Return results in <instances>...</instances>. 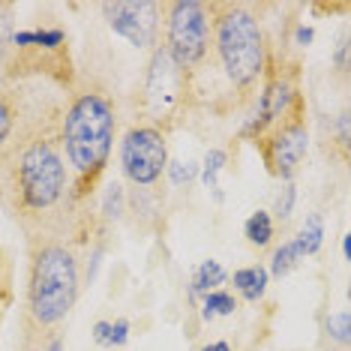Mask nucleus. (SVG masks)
Instances as JSON below:
<instances>
[{
    "label": "nucleus",
    "instance_id": "39448f33",
    "mask_svg": "<svg viewBox=\"0 0 351 351\" xmlns=\"http://www.w3.org/2000/svg\"><path fill=\"white\" fill-rule=\"evenodd\" d=\"M138 93H141V114H145V121L165 132V126L178 123L183 108L193 102V75L162 45H156L150 51Z\"/></svg>",
    "mask_w": 351,
    "mask_h": 351
},
{
    "label": "nucleus",
    "instance_id": "a211bd4d",
    "mask_svg": "<svg viewBox=\"0 0 351 351\" xmlns=\"http://www.w3.org/2000/svg\"><path fill=\"white\" fill-rule=\"evenodd\" d=\"M15 123H19V108H15V99L10 97V93L0 90V156H3L6 147L12 145Z\"/></svg>",
    "mask_w": 351,
    "mask_h": 351
},
{
    "label": "nucleus",
    "instance_id": "20e7f679",
    "mask_svg": "<svg viewBox=\"0 0 351 351\" xmlns=\"http://www.w3.org/2000/svg\"><path fill=\"white\" fill-rule=\"evenodd\" d=\"M82 291V267L75 252L60 241H36L30 250L27 315L39 330H54L73 313Z\"/></svg>",
    "mask_w": 351,
    "mask_h": 351
},
{
    "label": "nucleus",
    "instance_id": "ddd939ff",
    "mask_svg": "<svg viewBox=\"0 0 351 351\" xmlns=\"http://www.w3.org/2000/svg\"><path fill=\"white\" fill-rule=\"evenodd\" d=\"M276 234V226H274V217H270V210H255L250 219L243 222V237L246 243L255 246V250H265L270 246Z\"/></svg>",
    "mask_w": 351,
    "mask_h": 351
},
{
    "label": "nucleus",
    "instance_id": "9d476101",
    "mask_svg": "<svg viewBox=\"0 0 351 351\" xmlns=\"http://www.w3.org/2000/svg\"><path fill=\"white\" fill-rule=\"evenodd\" d=\"M6 49H34V51H66V30L60 27H34L10 34Z\"/></svg>",
    "mask_w": 351,
    "mask_h": 351
},
{
    "label": "nucleus",
    "instance_id": "4468645a",
    "mask_svg": "<svg viewBox=\"0 0 351 351\" xmlns=\"http://www.w3.org/2000/svg\"><path fill=\"white\" fill-rule=\"evenodd\" d=\"M300 261H303L300 243L294 241V237H289V241H282L274 250V258H270V270H267V274L276 276V279H282V276H289L291 270L300 265Z\"/></svg>",
    "mask_w": 351,
    "mask_h": 351
},
{
    "label": "nucleus",
    "instance_id": "dca6fc26",
    "mask_svg": "<svg viewBox=\"0 0 351 351\" xmlns=\"http://www.w3.org/2000/svg\"><path fill=\"white\" fill-rule=\"evenodd\" d=\"M237 313V298L226 289L207 291L202 298V322H213L219 315H234Z\"/></svg>",
    "mask_w": 351,
    "mask_h": 351
},
{
    "label": "nucleus",
    "instance_id": "f3484780",
    "mask_svg": "<svg viewBox=\"0 0 351 351\" xmlns=\"http://www.w3.org/2000/svg\"><path fill=\"white\" fill-rule=\"evenodd\" d=\"M294 241L300 243L303 258H306V255H315L318 250H322V243H324V219H322V213H309L306 222H303V228H300V234L294 237Z\"/></svg>",
    "mask_w": 351,
    "mask_h": 351
},
{
    "label": "nucleus",
    "instance_id": "6ab92c4d",
    "mask_svg": "<svg viewBox=\"0 0 351 351\" xmlns=\"http://www.w3.org/2000/svg\"><path fill=\"white\" fill-rule=\"evenodd\" d=\"M324 330L327 337L333 342H339V346H348V333H351V315L348 309H339V313H330L324 318Z\"/></svg>",
    "mask_w": 351,
    "mask_h": 351
},
{
    "label": "nucleus",
    "instance_id": "412c9836",
    "mask_svg": "<svg viewBox=\"0 0 351 351\" xmlns=\"http://www.w3.org/2000/svg\"><path fill=\"white\" fill-rule=\"evenodd\" d=\"M294 202H298V189H294V183H282V193L276 195V204H274V213L276 219H291L294 213Z\"/></svg>",
    "mask_w": 351,
    "mask_h": 351
},
{
    "label": "nucleus",
    "instance_id": "f8f14e48",
    "mask_svg": "<svg viewBox=\"0 0 351 351\" xmlns=\"http://www.w3.org/2000/svg\"><path fill=\"white\" fill-rule=\"evenodd\" d=\"M226 279H228V270L222 267L219 261H213V258L202 261V265L195 267V274H193V282H189V300L204 298L207 291H217Z\"/></svg>",
    "mask_w": 351,
    "mask_h": 351
},
{
    "label": "nucleus",
    "instance_id": "6e6552de",
    "mask_svg": "<svg viewBox=\"0 0 351 351\" xmlns=\"http://www.w3.org/2000/svg\"><path fill=\"white\" fill-rule=\"evenodd\" d=\"M255 145L261 150L267 171L282 183H291L309 154V130H306V117H303V106L294 108L274 130H267Z\"/></svg>",
    "mask_w": 351,
    "mask_h": 351
},
{
    "label": "nucleus",
    "instance_id": "4be33fe9",
    "mask_svg": "<svg viewBox=\"0 0 351 351\" xmlns=\"http://www.w3.org/2000/svg\"><path fill=\"white\" fill-rule=\"evenodd\" d=\"M102 217L106 219H121L123 217V189L117 186H108V193H106V202H102Z\"/></svg>",
    "mask_w": 351,
    "mask_h": 351
},
{
    "label": "nucleus",
    "instance_id": "c85d7f7f",
    "mask_svg": "<svg viewBox=\"0 0 351 351\" xmlns=\"http://www.w3.org/2000/svg\"><path fill=\"white\" fill-rule=\"evenodd\" d=\"M45 351H63V337H54L51 342H49V348Z\"/></svg>",
    "mask_w": 351,
    "mask_h": 351
},
{
    "label": "nucleus",
    "instance_id": "f03ea898",
    "mask_svg": "<svg viewBox=\"0 0 351 351\" xmlns=\"http://www.w3.org/2000/svg\"><path fill=\"white\" fill-rule=\"evenodd\" d=\"M117 135L114 99L99 87L75 90L66 102L58 126V145L63 150L73 180V198H84L102 178Z\"/></svg>",
    "mask_w": 351,
    "mask_h": 351
},
{
    "label": "nucleus",
    "instance_id": "aec40b11",
    "mask_svg": "<svg viewBox=\"0 0 351 351\" xmlns=\"http://www.w3.org/2000/svg\"><path fill=\"white\" fill-rule=\"evenodd\" d=\"M165 174H169V180L174 183V186H189V183L198 178V165L195 162H180V159H169Z\"/></svg>",
    "mask_w": 351,
    "mask_h": 351
},
{
    "label": "nucleus",
    "instance_id": "423d86ee",
    "mask_svg": "<svg viewBox=\"0 0 351 351\" xmlns=\"http://www.w3.org/2000/svg\"><path fill=\"white\" fill-rule=\"evenodd\" d=\"M165 43L162 49L186 73H195L210 58V6L198 0H174L162 6Z\"/></svg>",
    "mask_w": 351,
    "mask_h": 351
},
{
    "label": "nucleus",
    "instance_id": "0eeeda50",
    "mask_svg": "<svg viewBox=\"0 0 351 351\" xmlns=\"http://www.w3.org/2000/svg\"><path fill=\"white\" fill-rule=\"evenodd\" d=\"M121 169L126 180L135 186L150 189L162 180L169 169V141L165 132L150 123H135L121 138Z\"/></svg>",
    "mask_w": 351,
    "mask_h": 351
},
{
    "label": "nucleus",
    "instance_id": "1a4fd4ad",
    "mask_svg": "<svg viewBox=\"0 0 351 351\" xmlns=\"http://www.w3.org/2000/svg\"><path fill=\"white\" fill-rule=\"evenodd\" d=\"M159 12L162 6L154 0H117V3H102L111 34L123 36L132 49L154 51L159 45Z\"/></svg>",
    "mask_w": 351,
    "mask_h": 351
},
{
    "label": "nucleus",
    "instance_id": "7ed1b4c3",
    "mask_svg": "<svg viewBox=\"0 0 351 351\" xmlns=\"http://www.w3.org/2000/svg\"><path fill=\"white\" fill-rule=\"evenodd\" d=\"M210 6V54L231 93L246 99L267 73V39L258 15L243 3Z\"/></svg>",
    "mask_w": 351,
    "mask_h": 351
},
{
    "label": "nucleus",
    "instance_id": "c756f323",
    "mask_svg": "<svg viewBox=\"0 0 351 351\" xmlns=\"http://www.w3.org/2000/svg\"><path fill=\"white\" fill-rule=\"evenodd\" d=\"M342 255H346V261L351 258V241H348V234L342 237Z\"/></svg>",
    "mask_w": 351,
    "mask_h": 351
},
{
    "label": "nucleus",
    "instance_id": "a878e982",
    "mask_svg": "<svg viewBox=\"0 0 351 351\" xmlns=\"http://www.w3.org/2000/svg\"><path fill=\"white\" fill-rule=\"evenodd\" d=\"M337 69H339L342 75L348 73V39L346 36H342L339 45H337Z\"/></svg>",
    "mask_w": 351,
    "mask_h": 351
},
{
    "label": "nucleus",
    "instance_id": "5701e85b",
    "mask_svg": "<svg viewBox=\"0 0 351 351\" xmlns=\"http://www.w3.org/2000/svg\"><path fill=\"white\" fill-rule=\"evenodd\" d=\"M126 342H130V318H114V322H111V330H108L106 348H121Z\"/></svg>",
    "mask_w": 351,
    "mask_h": 351
},
{
    "label": "nucleus",
    "instance_id": "bb28decb",
    "mask_svg": "<svg viewBox=\"0 0 351 351\" xmlns=\"http://www.w3.org/2000/svg\"><path fill=\"white\" fill-rule=\"evenodd\" d=\"M108 330H111V322H106V318H102V322H97V324H93V342L106 348V342H108Z\"/></svg>",
    "mask_w": 351,
    "mask_h": 351
},
{
    "label": "nucleus",
    "instance_id": "f257e3e1",
    "mask_svg": "<svg viewBox=\"0 0 351 351\" xmlns=\"http://www.w3.org/2000/svg\"><path fill=\"white\" fill-rule=\"evenodd\" d=\"M0 178H3V195L10 198L15 217L25 226L36 222L43 226L45 217L60 210L69 202V169L58 135L30 132L19 145H10L0 156Z\"/></svg>",
    "mask_w": 351,
    "mask_h": 351
},
{
    "label": "nucleus",
    "instance_id": "393cba45",
    "mask_svg": "<svg viewBox=\"0 0 351 351\" xmlns=\"http://www.w3.org/2000/svg\"><path fill=\"white\" fill-rule=\"evenodd\" d=\"M315 39V27H306V25H298L294 30V45H300V49H306L309 43Z\"/></svg>",
    "mask_w": 351,
    "mask_h": 351
},
{
    "label": "nucleus",
    "instance_id": "b1692460",
    "mask_svg": "<svg viewBox=\"0 0 351 351\" xmlns=\"http://www.w3.org/2000/svg\"><path fill=\"white\" fill-rule=\"evenodd\" d=\"M348 111H339V117H337V138H339V147H342V154H348V141H351V132H348Z\"/></svg>",
    "mask_w": 351,
    "mask_h": 351
},
{
    "label": "nucleus",
    "instance_id": "2eb2a0df",
    "mask_svg": "<svg viewBox=\"0 0 351 351\" xmlns=\"http://www.w3.org/2000/svg\"><path fill=\"white\" fill-rule=\"evenodd\" d=\"M228 165V150H222V147H210L204 154V162H202V183L207 189H210L213 195H217V202H222V193H219V174L222 169Z\"/></svg>",
    "mask_w": 351,
    "mask_h": 351
},
{
    "label": "nucleus",
    "instance_id": "9b49d317",
    "mask_svg": "<svg viewBox=\"0 0 351 351\" xmlns=\"http://www.w3.org/2000/svg\"><path fill=\"white\" fill-rule=\"evenodd\" d=\"M267 282H270V274L265 265H250V267H237L231 274V285L234 291L241 294L246 303H258L267 291Z\"/></svg>",
    "mask_w": 351,
    "mask_h": 351
},
{
    "label": "nucleus",
    "instance_id": "cd10ccee",
    "mask_svg": "<svg viewBox=\"0 0 351 351\" xmlns=\"http://www.w3.org/2000/svg\"><path fill=\"white\" fill-rule=\"evenodd\" d=\"M202 351H231V346L226 339H217V342H210V346H204Z\"/></svg>",
    "mask_w": 351,
    "mask_h": 351
}]
</instances>
